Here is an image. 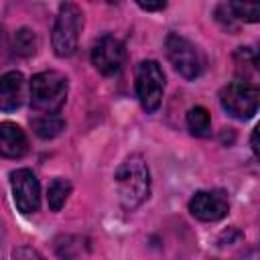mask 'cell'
Returning a JSON list of instances; mask_svg holds the SVG:
<instances>
[{
	"label": "cell",
	"mask_w": 260,
	"mask_h": 260,
	"mask_svg": "<svg viewBox=\"0 0 260 260\" xmlns=\"http://www.w3.org/2000/svg\"><path fill=\"white\" fill-rule=\"evenodd\" d=\"M10 187L14 205L20 213L28 215L39 211L41 205V185L37 175L30 169H16L10 173Z\"/></svg>",
	"instance_id": "cell-8"
},
{
	"label": "cell",
	"mask_w": 260,
	"mask_h": 260,
	"mask_svg": "<svg viewBox=\"0 0 260 260\" xmlns=\"http://www.w3.org/2000/svg\"><path fill=\"white\" fill-rule=\"evenodd\" d=\"M30 126L39 138L49 140V138L59 136L65 130V120L57 114H35L30 118Z\"/></svg>",
	"instance_id": "cell-12"
},
{
	"label": "cell",
	"mask_w": 260,
	"mask_h": 260,
	"mask_svg": "<svg viewBox=\"0 0 260 260\" xmlns=\"http://www.w3.org/2000/svg\"><path fill=\"white\" fill-rule=\"evenodd\" d=\"M187 126L191 130V134L199 136V138H205L211 134V118H209V112L203 108V106H195L187 112Z\"/></svg>",
	"instance_id": "cell-14"
},
{
	"label": "cell",
	"mask_w": 260,
	"mask_h": 260,
	"mask_svg": "<svg viewBox=\"0 0 260 260\" xmlns=\"http://www.w3.org/2000/svg\"><path fill=\"white\" fill-rule=\"evenodd\" d=\"M37 47H39V39H37V32L28 26H22L14 32L12 37V51L18 55V57H30L37 53Z\"/></svg>",
	"instance_id": "cell-13"
},
{
	"label": "cell",
	"mask_w": 260,
	"mask_h": 260,
	"mask_svg": "<svg viewBox=\"0 0 260 260\" xmlns=\"http://www.w3.org/2000/svg\"><path fill=\"white\" fill-rule=\"evenodd\" d=\"M225 6H228L230 14L236 20H246V22H258L260 20V6L258 4H236V2H230Z\"/></svg>",
	"instance_id": "cell-17"
},
{
	"label": "cell",
	"mask_w": 260,
	"mask_h": 260,
	"mask_svg": "<svg viewBox=\"0 0 260 260\" xmlns=\"http://www.w3.org/2000/svg\"><path fill=\"white\" fill-rule=\"evenodd\" d=\"M24 77L20 71H6L0 75V110L12 112L22 104Z\"/></svg>",
	"instance_id": "cell-11"
},
{
	"label": "cell",
	"mask_w": 260,
	"mask_h": 260,
	"mask_svg": "<svg viewBox=\"0 0 260 260\" xmlns=\"http://www.w3.org/2000/svg\"><path fill=\"white\" fill-rule=\"evenodd\" d=\"M189 211L199 221H219L230 211V201L225 191L221 189H209V191H197L189 199Z\"/></svg>",
	"instance_id": "cell-9"
},
{
	"label": "cell",
	"mask_w": 260,
	"mask_h": 260,
	"mask_svg": "<svg viewBox=\"0 0 260 260\" xmlns=\"http://www.w3.org/2000/svg\"><path fill=\"white\" fill-rule=\"evenodd\" d=\"M8 49V43H6V35H4V30L0 28V59L4 57V51Z\"/></svg>",
	"instance_id": "cell-20"
},
{
	"label": "cell",
	"mask_w": 260,
	"mask_h": 260,
	"mask_svg": "<svg viewBox=\"0 0 260 260\" xmlns=\"http://www.w3.org/2000/svg\"><path fill=\"white\" fill-rule=\"evenodd\" d=\"M118 199L124 209L132 211L142 205L150 195V173L140 154H130L116 171Z\"/></svg>",
	"instance_id": "cell-1"
},
{
	"label": "cell",
	"mask_w": 260,
	"mask_h": 260,
	"mask_svg": "<svg viewBox=\"0 0 260 260\" xmlns=\"http://www.w3.org/2000/svg\"><path fill=\"white\" fill-rule=\"evenodd\" d=\"M12 260H45V258L30 246H16L12 250Z\"/></svg>",
	"instance_id": "cell-18"
},
{
	"label": "cell",
	"mask_w": 260,
	"mask_h": 260,
	"mask_svg": "<svg viewBox=\"0 0 260 260\" xmlns=\"http://www.w3.org/2000/svg\"><path fill=\"white\" fill-rule=\"evenodd\" d=\"M165 51L167 57L171 61V65L175 67V71L185 77V79H197L203 69H205V57L199 51L197 45H193L189 39L177 35V32H169L165 39Z\"/></svg>",
	"instance_id": "cell-4"
},
{
	"label": "cell",
	"mask_w": 260,
	"mask_h": 260,
	"mask_svg": "<svg viewBox=\"0 0 260 260\" xmlns=\"http://www.w3.org/2000/svg\"><path fill=\"white\" fill-rule=\"evenodd\" d=\"M126 63V49L120 39L114 35H104L93 43L91 49V65L102 75H118Z\"/></svg>",
	"instance_id": "cell-7"
},
{
	"label": "cell",
	"mask_w": 260,
	"mask_h": 260,
	"mask_svg": "<svg viewBox=\"0 0 260 260\" xmlns=\"http://www.w3.org/2000/svg\"><path fill=\"white\" fill-rule=\"evenodd\" d=\"M134 85H136V95L140 100V106L148 114L156 112L160 102H162V93H165V73H162V67L156 61H152V59L140 61L136 65Z\"/></svg>",
	"instance_id": "cell-5"
},
{
	"label": "cell",
	"mask_w": 260,
	"mask_h": 260,
	"mask_svg": "<svg viewBox=\"0 0 260 260\" xmlns=\"http://www.w3.org/2000/svg\"><path fill=\"white\" fill-rule=\"evenodd\" d=\"M234 63H236L238 75L244 77V79H240V81H248V77L256 75V55H254L252 49L240 47V49L234 53ZM248 83H252V81H248Z\"/></svg>",
	"instance_id": "cell-16"
},
{
	"label": "cell",
	"mask_w": 260,
	"mask_h": 260,
	"mask_svg": "<svg viewBox=\"0 0 260 260\" xmlns=\"http://www.w3.org/2000/svg\"><path fill=\"white\" fill-rule=\"evenodd\" d=\"M69 83L59 71H41L30 79V106L39 114H57L67 100Z\"/></svg>",
	"instance_id": "cell-2"
},
{
	"label": "cell",
	"mask_w": 260,
	"mask_h": 260,
	"mask_svg": "<svg viewBox=\"0 0 260 260\" xmlns=\"http://www.w3.org/2000/svg\"><path fill=\"white\" fill-rule=\"evenodd\" d=\"M83 28V12L77 4L65 2L59 6L53 35H51V45L57 57H71L77 49L79 32Z\"/></svg>",
	"instance_id": "cell-3"
},
{
	"label": "cell",
	"mask_w": 260,
	"mask_h": 260,
	"mask_svg": "<svg viewBox=\"0 0 260 260\" xmlns=\"http://www.w3.org/2000/svg\"><path fill=\"white\" fill-rule=\"evenodd\" d=\"M69 195H71V183L63 177L53 179L49 183V189H47V201H49L51 211H61V207L65 205Z\"/></svg>",
	"instance_id": "cell-15"
},
{
	"label": "cell",
	"mask_w": 260,
	"mask_h": 260,
	"mask_svg": "<svg viewBox=\"0 0 260 260\" xmlns=\"http://www.w3.org/2000/svg\"><path fill=\"white\" fill-rule=\"evenodd\" d=\"M256 138H258V128H254V132H252V150L258 154V140Z\"/></svg>",
	"instance_id": "cell-21"
},
{
	"label": "cell",
	"mask_w": 260,
	"mask_h": 260,
	"mask_svg": "<svg viewBox=\"0 0 260 260\" xmlns=\"http://www.w3.org/2000/svg\"><path fill=\"white\" fill-rule=\"evenodd\" d=\"M142 10H165L167 2H138Z\"/></svg>",
	"instance_id": "cell-19"
},
{
	"label": "cell",
	"mask_w": 260,
	"mask_h": 260,
	"mask_svg": "<svg viewBox=\"0 0 260 260\" xmlns=\"http://www.w3.org/2000/svg\"><path fill=\"white\" fill-rule=\"evenodd\" d=\"M28 152V138L24 130L14 122L0 124V156L22 158Z\"/></svg>",
	"instance_id": "cell-10"
},
{
	"label": "cell",
	"mask_w": 260,
	"mask_h": 260,
	"mask_svg": "<svg viewBox=\"0 0 260 260\" xmlns=\"http://www.w3.org/2000/svg\"><path fill=\"white\" fill-rule=\"evenodd\" d=\"M219 104L230 116H234L238 120H248L258 112L260 91L254 83L238 79V81H232L221 87Z\"/></svg>",
	"instance_id": "cell-6"
}]
</instances>
